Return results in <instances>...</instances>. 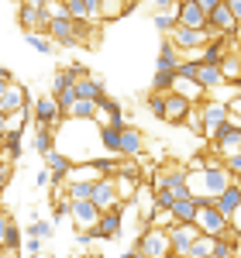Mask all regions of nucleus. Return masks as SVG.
<instances>
[{"mask_svg": "<svg viewBox=\"0 0 241 258\" xmlns=\"http://www.w3.org/2000/svg\"><path fill=\"white\" fill-rule=\"evenodd\" d=\"M135 248L141 251V258H172L169 238H165V231H159V227H141Z\"/></svg>", "mask_w": 241, "mask_h": 258, "instance_id": "1", "label": "nucleus"}, {"mask_svg": "<svg viewBox=\"0 0 241 258\" xmlns=\"http://www.w3.org/2000/svg\"><path fill=\"white\" fill-rule=\"evenodd\" d=\"M197 110H200V124H203L200 135H203V138H214V131L227 120V107H224V100H203V103H197Z\"/></svg>", "mask_w": 241, "mask_h": 258, "instance_id": "2", "label": "nucleus"}, {"mask_svg": "<svg viewBox=\"0 0 241 258\" xmlns=\"http://www.w3.org/2000/svg\"><path fill=\"white\" fill-rule=\"evenodd\" d=\"M214 210L221 214L231 227H238V214H241V182H231L221 197L214 200Z\"/></svg>", "mask_w": 241, "mask_h": 258, "instance_id": "3", "label": "nucleus"}, {"mask_svg": "<svg viewBox=\"0 0 241 258\" xmlns=\"http://www.w3.org/2000/svg\"><path fill=\"white\" fill-rule=\"evenodd\" d=\"M120 227H124V207H114L97 217V224L90 227V238H103V241H114L120 238Z\"/></svg>", "mask_w": 241, "mask_h": 258, "instance_id": "4", "label": "nucleus"}, {"mask_svg": "<svg viewBox=\"0 0 241 258\" xmlns=\"http://www.w3.org/2000/svg\"><path fill=\"white\" fill-rule=\"evenodd\" d=\"M90 203L97 207V214H107V210H114V207H124L117 200V189H114V179L103 176L93 182V189H90Z\"/></svg>", "mask_w": 241, "mask_h": 258, "instance_id": "5", "label": "nucleus"}, {"mask_svg": "<svg viewBox=\"0 0 241 258\" xmlns=\"http://www.w3.org/2000/svg\"><path fill=\"white\" fill-rule=\"evenodd\" d=\"M18 24H21L24 35H28V31H41V35H45L48 18H45V11H41V0H28V4H21V7H18Z\"/></svg>", "mask_w": 241, "mask_h": 258, "instance_id": "6", "label": "nucleus"}, {"mask_svg": "<svg viewBox=\"0 0 241 258\" xmlns=\"http://www.w3.org/2000/svg\"><path fill=\"white\" fill-rule=\"evenodd\" d=\"M141 152H145V135L135 124H124L117 135V159H138Z\"/></svg>", "mask_w": 241, "mask_h": 258, "instance_id": "7", "label": "nucleus"}, {"mask_svg": "<svg viewBox=\"0 0 241 258\" xmlns=\"http://www.w3.org/2000/svg\"><path fill=\"white\" fill-rule=\"evenodd\" d=\"M28 117L38 120V127H52V131H55V124H62V114L52 97H38L35 103H28Z\"/></svg>", "mask_w": 241, "mask_h": 258, "instance_id": "8", "label": "nucleus"}, {"mask_svg": "<svg viewBox=\"0 0 241 258\" xmlns=\"http://www.w3.org/2000/svg\"><path fill=\"white\" fill-rule=\"evenodd\" d=\"M176 28H190V31H207V18L200 14L197 0H179V7H176Z\"/></svg>", "mask_w": 241, "mask_h": 258, "instance_id": "9", "label": "nucleus"}, {"mask_svg": "<svg viewBox=\"0 0 241 258\" xmlns=\"http://www.w3.org/2000/svg\"><path fill=\"white\" fill-rule=\"evenodd\" d=\"M21 110H28V90L21 86V83H11L4 93H0V114H7V117H14Z\"/></svg>", "mask_w": 241, "mask_h": 258, "instance_id": "10", "label": "nucleus"}, {"mask_svg": "<svg viewBox=\"0 0 241 258\" xmlns=\"http://www.w3.org/2000/svg\"><path fill=\"white\" fill-rule=\"evenodd\" d=\"M41 159H45V172L52 176V186H66V176H69V169H73V159L62 155L59 148H52V152L41 155Z\"/></svg>", "mask_w": 241, "mask_h": 258, "instance_id": "11", "label": "nucleus"}, {"mask_svg": "<svg viewBox=\"0 0 241 258\" xmlns=\"http://www.w3.org/2000/svg\"><path fill=\"white\" fill-rule=\"evenodd\" d=\"M66 4V18L80 21V24H100L97 14V0H62Z\"/></svg>", "mask_w": 241, "mask_h": 258, "instance_id": "12", "label": "nucleus"}, {"mask_svg": "<svg viewBox=\"0 0 241 258\" xmlns=\"http://www.w3.org/2000/svg\"><path fill=\"white\" fill-rule=\"evenodd\" d=\"M227 52H234V45H227V38H214V41H207L200 52H197V66H221L224 55Z\"/></svg>", "mask_w": 241, "mask_h": 258, "instance_id": "13", "label": "nucleus"}, {"mask_svg": "<svg viewBox=\"0 0 241 258\" xmlns=\"http://www.w3.org/2000/svg\"><path fill=\"white\" fill-rule=\"evenodd\" d=\"M73 93H76V100L97 103V100L103 97V80L93 76V73H86V76H80V80H73Z\"/></svg>", "mask_w": 241, "mask_h": 258, "instance_id": "14", "label": "nucleus"}, {"mask_svg": "<svg viewBox=\"0 0 241 258\" xmlns=\"http://www.w3.org/2000/svg\"><path fill=\"white\" fill-rule=\"evenodd\" d=\"M69 217H73V224H76L80 231H90L100 214H97V207H93L90 200H76V203L69 200Z\"/></svg>", "mask_w": 241, "mask_h": 258, "instance_id": "15", "label": "nucleus"}, {"mask_svg": "<svg viewBox=\"0 0 241 258\" xmlns=\"http://www.w3.org/2000/svg\"><path fill=\"white\" fill-rule=\"evenodd\" d=\"M128 11H135V4H131V0H97V14H100V24L124 18Z\"/></svg>", "mask_w": 241, "mask_h": 258, "instance_id": "16", "label": "nucleus"}, {"mask_svg": "<svg viewBox=\"0 0 241 258\" xmlns=\"http://www.w3.org/2000/svg\"><path fill=\"white\" fill-rule=\"evenodd\" d=\"M110 179H114V189H117L120 203H128V200L135 197V189H138V182H141L138 172H114Z\"/></svg>", "mask_w": 241, "mask_h": 258, "instance_id": "17", "label": "nucleus"}, {"mask_svg": "<svg viewBox=\"0 0 241 258\" xmlns=\"http://www.w3.org/2000/svg\"><path fill=\"white\" fill-rule=\"evenodd\" d=\"M193 214H197V200H172V207H169V217L172 224H193Z\"/></svg>", "mask_w": 241, "mask_h": 258, "instance_id": "18", "label": "nucleus"}, {"mask_svg": "<svg viewBox=\"0 0 241 258\" xmlns=\"http://www.w3.org/2000/svg\"><path fill=\"white\" fill-rule=\"evenodd\" d=\"M193 103H186L183 97H176V93H165V120L169 124H183V117H186V110H190Z\"/></svg>", "mask_w": 241, "mask_h": 258, "instance_id": "19", "label": "nucleus"}, {"mask_svg": "<svg viewBox=\"0 0 241 258\" xmlns=\"http://www.w3.org/2000/svg\"><path fill=\"white\" fill-rule=\"evenodd\" d=\"M169 93L183 97L186 103H203V90L197 86V83H190V80H172V90H169Z\"/></svg>", "mask_w": 241, "mask_h": 258, "instance_id": "20", "label": "nucleus"}, {"mask_svg": "<svg viewBox=\"0 0 241 258\" xmlns=\"http://www.w3.org/2000/svg\"><path fill=\"white\" fill-rule=\"evenodd\" d=\"M221 76H224V83L238 86V80H241V55H238V48L224 55V62H221Z\"/></svg>", "mask_w": 241, "mask_h": 258, "instance_id": "21", "label": "nucleus"}, {"mask_svg": "<svg viewBox=\"0 0 241 258\" xmlns=\"http://www.w3.org/2000/svg\"><path fill=\"white\" fill-rule=\"evenodd\" d=\"M97 179H103L100 169H97V162H90V165H76V162H73L66 182H97Z\"/></svg>", "mask_w": 241, "mask_h": 258, "instance_id": "22", "label": "nucleus"}, {"mask_svg": "<svg viewBox=\"0 0 241 258\" xmlns=\"http://www.w3.org/2000/svg\"><path fill=\"white\" fill-rule=\"evenodd\" d=\"M176 66H179V52H176L169 41H162L159 55H155V69H162V73H172Z\"/></svg>", "mask_w": 241, "mask_h": 258, "instance_id": "23", "label": "nucleus"}, {"mask_svg": "<svg viewBox=\"0 0 241 258\" xmlns=\"http://www.w3.org/2000/svg\"><path fill=\"white\" fill-rule=\"evenodd\" d=\"M24 41H28L35 52H41V55H55V45H52V38H48V35H41V31H28V35H24Z\"/></svg>", "mask_w": 241, "mask_h": 258, "instance_id": "24", "label": "nucleus"}, {"mask_svg": "<svg viewBox=\"0 0 241 258\" xmlns=\"http://www.w3.org/2000/svg\"><path fill=\"white\" fill-rule=\"evenodd\" d=\"M55 148V131L52 127H38V135H35V152L38 155H48Z\"/></svg>", "mask_w": 241, "mask_h": 258, "instance_id": "25", "label": "nucleus"}, {"mask_svg": "<svg viewBox=\"0 0 241 258\" xmlns=\"http://www.w3.org/2000/svg\"><path fill=\"white\" fill-rule=\"evenodd\" d=\"M93 110H97V103H86V100H76L69 110H66V117H76V120H93Z\"/></svg>", "mask_w": 241, "mask_h": 258, "instance_id": "26", "label": "nucleus"}, {"mask_svg": "<svg viewBox=\"0 0 241 258\" xmlns=\"http://www.w3.org/2000/svg\"><path fill=\"white\" fill-rule=\"evenodd\" d=\"M172 80H176V73H162V69H155V80H152V93H169L172 90Z\"/></svg>", "mask_w": 241, "mask_h": 258, "instance_id": "27", "label": "nucleus"}, {"mask_svg": "<svg viewBox=\"0 0 241 258\" xmlns=\"http://www.w3.org/2000/svg\"><path fill=\"white\" fill-rule=\"evenodd\" d=\"M55 234V227L48 224V220H31V227H28V238H38V241H48Z\"/></svg>", "mask_w": 241, "mask_h": 258, "instance_id": "28", "label": "nucleus"}, {"mask_svg": "<svg viewBox=\"0 0 241 258\" xmlns=\"http://www.w3.org/2000/svg\"><path fill=\"white\" fill-rule=\"evenodd\" d=\"M197 69H200V66H197L193 59H179V66H176L172 73H176V80H190V83H197Z\"/></svg>", "mask_w": 241, "mask_h": 258, "instance_id": "29", "label": "nucleus"}, {"mask_svg": "<svg viewBox=\"0 0 241 258\" xmlns=\"http://www.w3.org/2000/svg\"><path fill=\"white\" fill-rule=\"evenodd\" d=\"M145 107L152 110V117L165 120V97H162V93H148V100H145Z\"/></svg>", "mask_w": 241, "mask_h": 258, "instance_id": "30", "label": "nucleus"}, {"mask_svg": "<svg viewBox=\"0 0 241 258\" xmlns=\"http://www.w3.org/2000/svg\"><path fill=\"white\" fill-rule=\"evenodd\" d=\"M117 135H120V127H100L103 148H107V152H114V155H117Z\"/></svg>", "mask_w": 241, "mask_h": 258, "instance_id": "31", "label": "nucleus"}, {"mask_svg": "<svg viewBox=\"0 0 241 258\" xmlns=\"http://www.w3.org/2000/svg\"><path fill=\"white\" fill-rule=\"evenodd\" d=\"M183 124H186V127H190L193 135H200V131H203V124H200V110H197V103H193V107L186 110V117H183Z\"/></svg>", "mask_w": 241, "mask_h": 258, "instance_id": "32", "label": "nucleus"}, {"mask_svg": "<svg viewBox=\"0 0 241 258\" xmlns=\"http://www.w3.org/2000/svg\"><path fill=\"white\" fill-rule=\"evenodd\" d=\"M152 24H155V31L169 35V31L176 28V18H172V14H155V21H152Z\"/></svg>", "mask_w": 241, "mask_h": 258, "instance_id": "33", "label": "nucleus"}, {"mask_svg": "<svg viewBox=\"0 0 241 258\" xmlns=\"http://www.w3.org/2000/svg\"><path fill=\"white\" fill-rule=\"evenodd\" d=\"M41 248H45V241H38V238H24L21 241V251H24V255H41Z\"/></svg>", "mask_w": 241, "mask_h": 258, "instance_id": "34", "label": "nucleus"}, {"mask_svg": "<svg viewBox=\"0 0 241 258\" xmlns=\"http://www.w3.org/2000/svg\"><path fill=\"white\" fill-rule=\"evenodd\" d=\"M152 7H155V14H172V18H176V7H179V0H155Z\"/></svg>", "mask_w": 241, "mask_h": 258, "instance_id": "35", "label": "nucleus"}, {"mask_svg": "<svg viewBox=\"0 0 241 258\" xmlns=\"http://www.w3.org/2000/svg\"><path fill=\"white\" fill-rule=\"evenodd\" d=\"M11 224H14V220H11V214L0 207V248H4V238H7V227H11Z\"/></svg>", "mask_w": 241, "mask_h": 258, "instance_id": "36", "label": "nucleus"}, {"mask_svg": "<svg viewBox=\"0 0 241 258\" xmlns=\"http://www.w3.org/2000/svg\"><path fill=\"white\" fill-rule=\"evenodd\" d=\"M217 4H221V0H197V7H200L203 18H207V14H214V11H217Z\"/></svg>", "mask_w": 241, "mask_h": 258, "instance_id": "37", "label": "nucleus"}, {"mask_svg": "<svg viewBox=\"0 0 241 258\" xmlns=\"http://www.w3.org/2000/svg\"><path fill=\"white\" fill-rule=\"evenodd\" d=\"M7 135H11V117H7V114H0V141L7 138Z\"/></svg>", "mask_w": 241, "mask_h": 258, "instance_id": "38", "label": "nucleus"}, {"mask_svg": "<svg viewBox=\"0 0 241 258\" xmlns=\"http://www.w3.org/2000/svg\"><path fill=\"white\" fill-rule=\"evenodd\" d=\"M35 182H38V186H52V176H48V172H45V169H41L38 176H35Z\"/></svg>", "mask_w": 241, "mask_h": 258, "instance_id": "39", "label": "nucleus"}, {"mask_svg": "<svg viewBox=\"0 0 241 258\" xmlns=\"http://www.w3.org/2000/svg\"><path fill=\"white\" fill-rule=\"evenodd\" d=\"M90 241H93V238H90V231H76V244H90Z\"/></svg>", "mask_w": 241, "mask_h": 258, "instance_id": "40", "label": "nucleus"}, {"mask_svg": "<svg viewBox=\"0 0 241 258\" xmlns=\"http://www.w3.org/2000/svg\"><path fill=\"white\" fill-rule=\"evenodd\" d=\"M0 258H21V251H11V248H0Z\"/></svg>", "mask_w": 241, "mask_h": 258, "instance_id": "41", "label": "nucleus"}, {"mask_svg": "<svg viewBox=\"0 0 241 258\" xmlns=\"http://www.w3.org/2000/svg\"><path fill=\"white\" fill-rule=\"evenodd\" d=\"M120 258H141V251H138V248H131V251H124Z\"/></svg>", "mask_w": 241, "mask_h": 258, "instance_id": "42", "label": "nucleus"}, {"mask_svg": "<svg viewBox=\"0 0 241 258\" xmlns=\"http://www.w3.org/2000/svg\"><path fill=\"white\" fill-rule=\"evenodd\" d=\"M24 258H41V255H24Z\"/></svg>", "mask_w": 241, "mask_h": 258, "instance_id": "43", "label": "nucleus"}, {"mask_svg": "<svg viewBox=\"0 0 241 258\" xmlns=\"http://www.w3.org/2000/svg\"><path fill=\"white\" fill-rule=\"evenodd\" d=\"M86 258H103V255H86Z\"/></svg>", "mask_w": 241, "mask_h": 258, "instance_id": "44", "label": "nucleus"}, {"mask_svg": "<svg viewBox=\"0 0 241 258\" xmlns=\"http://www.w3.org/2000/svg\"><path fill=\"white\" fill-rule=\"evenodd\" d=\"M207 258H214V255H207Z\"/></svg>", "mask_w": 241, "mask_h": 258, "instance_id": "45", "label": "nucleus"}]
</instances>
